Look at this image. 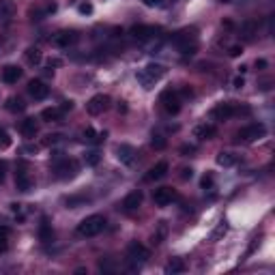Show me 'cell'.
Returning <instances> with one entry per match:
<instances>
[{
  "mask_svg": "<svg viewBox=\"0 0 275 275\" xmlns=\"http://www.w3.org/2000/svg\"><path fill=\"white\" fill-rule=\"evenodd\" d=\"M166 234H168V224H166V222H159V224H157V233H153L150 241H153L155 245H159L161 241L166 239Z\"/></svg>",
  "mask_w": 275,
  "mask_h": 275,
  "instance_id": "28",
  "label": "cell"
},
{
  "mask_svg": "<svg viewBox=\"0 0 275 275\" xmlns=\"http://www.w3.org/2000/svg\"><path fill=\"white\" fill-rule=\"evenodd\" d=\"M187 269V265H185V260L183 258H172V260L166 265V273L168 275H176V273H183Z\"/></svg>",
  "mask_w": 275,
  "mask_h": 275,
  "instance_id": "24",
  "label": "cell"
},
{
  "mask_svg": "<svg viewBox=\"0 0 275 275\" xmlns=\"http://www.w3.org/2000/svg\"><path fill=\"white\" fill-rule=\"evenodd\" d=\"M129 35L138 41H148L157 35V28H155V26H147V24H138V26H131Z\"/></svg>",
  "mask_w": 275,
  "mask_h": 275,
  "instance_id": "13",
  "label": "cell"
},
{
  "mask_svg": "<svg viewBox=\"0 0 275 275\" xmlns=\"http://www.w3.org/2000/svg\"><path fill=\"white\" fill-rule=\"evenodd\" d=\"M118 112H127V106H125V101H121V104H118Z\"/></svg>",
  "mask_w": 275,
  "mask_h": 275,
  "instance_id": "49",
  "label": "cell"
},
{
  "mask_svg": "<svg viewBox=\"0 0 275 275\" xmlns=\"http://www.w3.org/2000/svg\"><path fill=\"white\" fill-rule=\"evenodd\" d=\"M58 64H61V61H58V58H50V61H47V67H58Z\"/></svg>",
  "mask_w": 275,
  "mask_h": 275,
  "instance_id": "46",
  "label": "cell"
},
{
  "mask_svg": "<svg viewBox=\"0 0 275 275\" xmlns=\"http://www.w3.org/2000/svg\"><path fill=\"white\" fill-rule=\"evenodd\" d=\"M104 228H106L104 215H88V217L78 224V230H75V233H78L80 236H84V239H90V236L99 234Z\"/></svg>",
  "mask_w": 275,
  "mask_h": 275,
  "instance_id": "2",
  "label": "cell"
},
{
  "mask_svg": "<svg viewBox=\"0 0 275 275\" xmlns=\"http://www.w3.org/2000/svg\"><path fill=\"white\" fill-rule=\"evenodd\" d=\"M80 13H93V4H88V2H84V4H80Z\"/></svg>",
  "mask_w": 275,
  "mask_h": 275,
  "instance_id": "40",
  "label": "cell"
},
{
  "mask_svg": "<svg viewBox=\"0 0 275 275\" xmlns=\"http://www.w3.org/2000/svg\"><path fill=\"white\" fill-rule=\"evenodd\" d=\"M84 202H88V198H86V196H71V198H67V200H64L67 209H78L80 204H84Z\"/></svg>",
  "mask_w": 275,
  "mask_h": 275,
  "instance_id": "30",
  "label": "cell"
},
{
  "mask_svg": "<svg viewBox=\"0 0 275 275\" xmlns=\"http://www.w3.org/2000/svg\"><path fill=\"white\" fill-rule=\"evenodd\" d=\"M63 116H64V112L61 107H45V110L41 112V118L47 123H58V121H63Z\"/></svg>",
  "mask_w": 275,
  "mask_h": 275,
  "instance_id": "21",
  "label": "cell"
},
{
  "mask_svg": "<svg viewBox=\"0 0 275 275\" xmlns=\"http://www.w3.org/2000/svg\"><path fill=\"white\" fill-rule=\"evenodd\" d=\"M142 200H144L142 191L136 190V191H131V193H127L125 196V200L121 202V209L125 213H133V211H138V209L142 207Z\"/></svg>",
  "mask_w": 275,
  "mask_h": 275,
  "instance_id": "10",
  "label": "cell"
},
{
  "mask_svg": "<svg viewBox=\"0 0 275 275\" xmlns=\"http://www.w3.org/2000/svg\"><path fill=\"white\" fill-rule=\"evenodd\" d=\"M164 75H166V67H164V64H159V63H148L147 67L140 69V71L136 73V78H138V82L148 90V88H153L155 82H159Z\"/></svg>",
  "mask_w": 275,
  "mask_h": 275,
  "instance_id": "1",
  "label": "cell"
},
{
  "mask_svg": "<svg viewBox=\"0 0 275 275\" xmlns=\"http://www.w3.org/2000/svg\"><path fill=\"white\" fill-rule=\"evenodd\" d=\"M150 144H153V148H157V150H161V148H166V138L164 136H153V140H150Z\"/></svg>",
  "mask_w": 275,
  "mask_h": 275,
  "instance_id": "35",
  "label": "cell"
},
{
  "mask_svg": "<svg viewBox=\"0 0 275 275\" xmlns=\"http://www.w3.org/2000/svg\"><path fill=\"white\" fill-rule=\"evenodd\" d=\"M174 200H176V191L170 190V187H159V190L153 191V202L157 207H168Z\"/></svg>",
  "mask_w": 275,
  "mask_h": 275,
  "instance_id": "11",
  "label": "cell"
},
{
  "mask_svg": "<svg viewBox=\"0 0 275 275\" xmlns=\"http://www.w3.org/2000/svg\"><path fill=\"white\" fill-rule=\"evenodd\" d=\"M159 101H161V106H164V110L168 112V114H179L181 112V97L176 90L166 88L164 93L159 95Z\"/></svg>",
  "mask_w": 275,
  "mask_h": 275,
  "instance_id": "7",
  "label": "cell"
},
{
  "mask_svg": "<svg viewBox=\"0 0 275 275\" xmlns=\"http://www.w3.org/2000/svg\"><path fill=\"white\" fill-rule=\"evenodd\" d=\"M183 153H193V147H183Z\"/></svg>",
  "mask_w": 275,
  "mask_h": 275,
  "instance_id": "50",
  "label": "cell"
},
{
  "mask_svg": "<svg viewBox=\"0 0 275 275\" xmlns=\"http://www.w3.org/2000/svg\"><path fill=\"white\" fill-rule=\"evenodd\" d=\"M41 61H43V54H41V50L39 47H28L26 50V63L28 64H41Z\"/></svg>",
  "mask_w": 275,
  "mask_h": 275,
  "instance_id": "26",
  "label": "cell"
},
{
  "mask_svg": "<svg viewBox=\"0 0 275 275\" xmlns=\"http://www.w3.org/2000/svg\"><path fill=\"white\" fill-rule=\"evenodd\" d=\"M61 110H63V112H69V110H73V101H63Z\"/></svg>",
  "mask_w": 275,
  "mask_h": 275,
  "instance_id": "42",
  "label": "cell"
},
{
  "mask_svg": "<svg viewBox=\"0 0 275 275\" xmlns=\"http://www.w3.org/2000/svg\"><path fill=\"white\" fill-rule=\"evenodd\" d=\"M15 187L18 191H30L32 190V179L26 172V166H20V170L15 172Z\"/></svg>",
  "mask_w": 275,
  "mask_h": 275,
  "instance_id": "17",
  "label": "cell"
},
{
  "mask_svg": "<svg viewBox=\"0 0 275 275\" xmlns=\"http://www.w3.org/2000/svg\"><path fill=\"white\" fill-rule=\"evenodd\" d=\"M4 172H7V164H4V161H0V181L4 179Z\"/></svg>",
  "mask_w": 275,
  "mask_h": 275,
  "instance_id": "45",
  "label": "cell"
},
{
  "mask_svg": "<svg viewBox=\"0 0 275 275\" xmlns=\"http://www.w3.org/2000/svg\"><path fill=\"white\" fill-rule=\"evenodd\" d=\"M172 41H174V45L179 47V52L185 54V56H191V54H196V50H198V35L193 28L176 32V37Z\"/></svg>",
  "mask_w": 275,
  "mask_h": 275,
  "instance_id": "3",
  "label": "cell"
},
{
  "mask_svg": "<svg viewBox=\"0 0 275 275\" xmlns=\"http://www.w3.org/2000/svg\"><path fill=\"white\" fill-rule=\"evenodd\" d=\"M215 133H217V129L213 125H209V123H202V125H198L193 129V138H198V140H211Z\"/></svg>",
  "mask_w": 275,
  "mask_h": 275,
  "instance_id": "19",
  "label": "cell"
},
{
  "mask_svg": "<svg viewBox=\"0 0 275 275\" xmlns=\"http://www.w3.org/2000/svg\"><path fill=\"white\" fill-rule=\"evenodd\" d=\"M168 170H170V166H168V161H157V164L150 168L147 174H144V181L147 183H153V181H159V179H164L166 174H168Z\"/></svg>",
  "mask_w": 275,
  "mask_h": 275,
  "instance_id": "14",
  "label": "cell"
},
{
  "mask_svg": "<svg viewBox=\"0 0 275 275\" xmlns=\"http://www.w3.org/2000/svg\"><path fill=\"white\" fill-rule=\"evenodd\" d=\"M39 239L43 241V243H50V241L54 239V230H52V224L47 217H43L41 224H39Z\"/></svg>",
  "mask_w": 275,
  "mask_h": 275,
  "instance_id": "20",
  "label": "cell"
},
{
  "mask_svg": "<svg viewBox=\"0 0 275 275\" xmlns=\"http://www.w3.org/2000/svg\"><path fill=\"white\" fill-rule=\"evenodd\" d=\"M243 84H245V82H243V78H236V80H234V88H241Z\"/></svg>",
  "mask_w": 275,
  "mask_h": 275,
  "instance_id": "48",
  "label": "cell"
},
{
  "mask_svg": "<svg viewBox=\"0 0 275 275\" xmlns=\"http://www.w3.org/2000/svg\"><path fill=\"white\" fill-rule=\"evenodd\" d=\"M7 147H11V138L4 129H0V148H7Z\"/></svg>",
  "mask_w": 275,
  "mask_h": 275,
  "instance_id": "36",
  "label": "cell"
},
{
  "mask_svg": "<svg viewBox=\"0 0 275 275\" xmlns=\"http://www.w3.org/2000/svg\"><path fill=\"white\" fill-rule=\"evenodd\" d=\"M110 104H112V99L107 95H95V97H90L88 99V104H86V112H88L90 116H99V114H104L106 110H110Z\"/></svg>",
  "mask_w": 275,
  "mask_h": 275,
  "instance_id": "8",
  "label": "cell"
},
{
  "mask_svg": "<svg viewBox=\"0 0 275 275\" xmlns=\"http://www.w3.org/2000/svg\"><path fill=\"white\" fill-rule=\"evenodd\" d=\"M191 176H193V170H191V168H181V179H183V181L191 179Z\"/></svg>",
  "mask_w": 275,
  "mask_h": 275,
  "instance_id": "39",
  "label": "cell"
},
{
  "mask_svg": "<svg viewBox=\"0 0 275 275\" xmlns=\"http://www.w3.org/2000/svg\"><path fill=\"white\" fill-rule=\"evenodd\" d=\"M226 233H228V224H226V222H222V224H217V228L213 230L209 239H211L213 243H215V241H219V239H222V236H226Z\"/></svg>",
  "mask_w": 275,
  "mask_h": 275,
  "instance_id": "29",
  "label": "cell"
},
{
  "mask_svg": "<svg viewBox=\"0 0 275 275\" xmlns=\"http://www.w3.org/2000/svg\"><path fill=\"white\" fill-rule=\"evenodd\" d=\"M144 4H147V7H159L161 4V0H142Z\"/></svg>",
  "mask_w": 275,
  "mask_h": 275,
  "instance_id": "44",
  "label": "cell"
},
{
  "mask_svg": "<svg viewBox=\"0 0 275 275\" xmlns=\"http://www.w3.org/2000/svg\"><path fill=\"white\" fill-rule=\"evenodd\" d=\"M256 30H258V21L256 20H247V21L241 24V32H243L245 39H252V37L256 35Z\"/></svg>",
  "mask_w": 275,
  "mask_h": 275,
  "instance_id": "27",
  "label": "cell"
},
{
  "mask_svg": "<svg viewBox=\"0 0 275 275\" xmlns=\"http://www.w3.org/2000/svg\"><path fill=\"white\" fill-rule=\"evenodd\" d=\"M9 247V228H0V252H7Z\"/></svg>",
  "mask_w": 275,
  "mask_h": 275,
  "instance_id": "33",
  "label": "cell"
},
{
  "mask_svg": "<svg viewBox=\"0 0 275 275\" xmlns=\"http://www.w3.org/2000/svg\"><path fill=\"white\" fill-rule=\"evenodd\" d=\"M78 168H80L78 161L67 159V157H56V161H54V166H52L56 179H73V176L78 174Z\"/></svg>",
  "mask_w": 275,
  "mask_h": 275,
  "instance_id": "5",
  "label": "cell"
},
{
  "mask_svg": "<svg viewBox=\"0 0 275 275\" xmlns=\"http://www.w3.org/2000/svg\"><path fill=\"white\" fill-rule=\"evenodd\" d=\"M241 54H243V47H241V45H233V47L228 50V56H233V58L241 56Z\"/></svg>",
  "mask_w": 275,
  "mask_h": 275,
  "instance_id": "38",
  "label": "cell"
},
{
  "mask_svg": "<svg viewBox=\"0 0 275 275\" xmlns=\"http://www.w3.org/2000/svg\"><path fill=\"white\" fill-rule=\"evenodd\" d=\"M13 13V0H0V18H9Z\"/></svg>",
  "mask_w": 275,
  "mask_h": 275,
  "instance_id": "31",
  "label": "cell"
},
{
  "mask_svg": "<svg viewBox=\"0 0 275 275\" xmlns=\"http://www.w3.org/2000/svg\"><path fill=\"white\" fill-rule=\"evenodd\" d=\"M21 133H24V138H35L37 131H39V125H37L35 118H26V121H21Z\"/></svg>",
  "mask_w": 275,
  "mask_h": 275,
  "instance_id": "23",
  "label": "cell"
},
{
  "mask_svg": "<svg viewBox=\"0 0 275 275\" xmlns=\"http://www.w3.org/2000/svg\"><path fill=\"white\" fill-rule=\"evenodd\" d=\"M136 148L131 147V144H118L116 147V157L121 164H125V166H131L133 161H136Z\"/></svg>",
  "mask_w": 275,
  "mask_h": 275,
  "instance_id": "15",
  "label": "cell"
},
{
  "mask_svg": "<svg viewBox=\"0 0 275 275\" xmlns=\"http://www.w3.org/2000/svg\"><path fill=\"white\" fill-rule=\"evenodd\" d=\"M181 95H183V97H193V90L190 88V86H183V88H181Z\"/></svg>",
  "mask_w": 275,
  "mask_h": 275,
  "instance_id": "43",
  "label": "cell"
},
{
  "mask_svg": "<svg viewBox=\"0 0 275 275\" xmlns=\"http://www.w3.org/2000/svg\"><path fill=\"white\" fill-rule=\"evenodd\" d=\"M236 112L239 110H236L233 104H217L211 110V118L213 121H228V118H233Z\"/></svg>",
  "mask_w": 275,
  "mask_h": 275,
  "instance_id": "12",
  "label": "cell"
},
{
  "mask_svg": "<svg viewBox=\"0 0 275 275\" xmlns=\"http://www.w3.org/2000/svg\"><path fill=\"white\" fill-rule=\"evenodd\" d=\"M217 164L222 166V168H233V166L239 164V157H236L234 153H228V150H222V153L217 155Z\"/></svg>",
  "mask_w": 275,
  "mask_h": 275,
  "instance_id": "22",
  "label": "cell"
},
{
  "mask_svg": "<svg viewBox=\"0 0 275 275\" xmlns=\"http://www.w3.org/2000/svg\"><path fill=\"white\" fill-rule=\"evenodd\" d=\"M265 136H267V127L262 125V123H254V125H247L243 129H239L236 140H239V142H245V144H252Z\"/></svg>",
  "mask_w": 275,
  "mask_h": 275,
  "instance_id": "6",
  "label": "cell"
},
{
  "mask_svg": "<svg viewBox=\"0 0 275 275\" xmlns=\"http://www.w3.org/2000/svg\"><path fill=\"white\" fill-rule=\"evenodd\" d=\"M61 142H63V136H61V133L45 136V140H43V144H45V147H54V144H61Z\"/></svg>",
  "mask_w": 275,
  "mask_h": 275,
  "instance_id": "34",
  "label": "cell"
},
{
  "mask_svg": "<svg viewBox=\"0 0 275 275\" xmlns=\"http://www.w3.org/2000/svg\"><path fill=\"white\" fill-rule=\"evenodd\" d=\"M265 67H267V61H262V58L256 61V69H265Z\"/></svg>",
  "mask_w": 275,
  "mask_h": 275,
  "instance_id": "47",
  "label": "cell"
},
{
  "mask_svg": "<svg viewBox=\"0 0 275 275\" xmlns=\"http://www.w3.org/2000/svg\"><path fill=\"white\" fill-rule=\"evenodd\" d=\"M213 176L211 174H204L202 176V190H211V187H213Z\"/></svg>",
  "mask_w": 275,
  "mask_h": 275,
  "instance_id": "37",
  "label": "cell"
},
{
  "mask_svg": "<svg viewBox=\"0 0 275 275\" xmlns=\"http://www.w3.org/2000/svg\"><path fill=\"white\" fill-rule=\"evenodd\" d=\"M148 256H150V252H148L147 245L138 243V241L129 243V247H127V262H129V269H131V271H138V269L148 260Z\"/></svg>",
  "mask_w": 275,
  "mask_h": 275,
  "instance_id": "4",
  "label": "cell"
},
{
  "mask_svg": "<svg viewBox=\"0 0 275 275\" xmlns=\"http://www.w3.org/2000/svg\"><path fill=\"white\" fill-rule=\"evenodd\" d=\"M258 245H260V236H256V239H252V245H250V250H247V254H252V252H254Z\"/></svg>",
  "mask_w": 275,
  "mask_h": 275,
  "instance_id": "41",
  "label": "cell"
},
{
  "mask_svg": "<svg viewBox=\"0 0 275 275\" xmlns=\"http://www.w3.org/2000/svg\"><path fill=\"white\" fill-rule=\"evenodd\" d=\"M4 106H7V110L13 112V114H18V112H24L26 110V104H24V99H21V97H9Z\"/></svg>",
  "mask_w": 275,
  "mask_h": 275,
  "instance_id": "25",
  "label": "cell"
},
{
  "mask_svg": "<svg viewBox=\"0 0 275 275\" xmlns=\"http://www.w3.org/2000/svg\"><path fill=\"white\" fill-rule=\"evenodd\" d=\"M84 161H86V166H97L101 161V155L97 153V150H90V153H86Z\"/></svg>",
  "mask_w": 275,
  "mask_h": 275,
  "instance_id": "32",
  "label": "cell"
},
{
  "mask_svg": "<svg viewBox=\"0 0 275 275\" xmlns=\"http://www.w3.org/2000/svg\"><path fill=\"white\" fill-rule=\"evenodd\" d=\"M28 93H30L32 99L41 101V99H45V97L50 95V86H45V82H41V80H30L28 82Z\"/></svg>",
  "mask_w": 275,
  "mask_h": 275,
  "instance_id": "16",
  "label": "cell"
},
{
  "mask_svg": "<svg viewBox=\"0 0 275 275\" xmlns=\"http://www.w3.org/2000/svg\"><path fill=\"white\" fill-rule=\"evenodd\" d=\"M54 45L56 47H71L75 45V43L80 41V35L75 30H61V32H56L54 35Z\"/></svg>",
  "mask_w": 275,
  "mask_h": 275,
  "instance_id": "9",
  "label": "cell"
},
{
  "mask_svg": "<svg viewBox=\"0 0 275 275\" xmlns=\"http://www.w3.org/2000/svg\"><path fill=\"white\" fill-rule=\"evenodd\" d=\"M21 69L18 64H7V67L2 69V82L4 84H18V80L21 78Z\"/></svg>",
  "mask_w": 275,
  "mask_h": 275,
  "instance_id": "18",
  "label": "cell"
}]
</instances>
